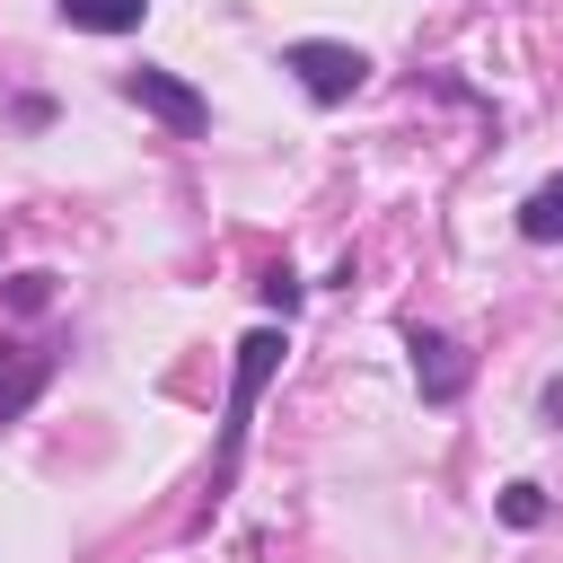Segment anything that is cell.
I'll list each match as a JSON object with an SVG mask.
<instances>
[{"label":"cell","mask_w":563,"mask_h":563,"mask_svg":"<svg viewBox=\"0 0 563 563\" xmlns=\"http://www.w3.org/2000/svg\"><path fill=\"white\" fill-rule=\"evenodd\" d=\"M413 378H422V396H431V405H457V396H466V343H457V334H422V325H413Z\"/></svg>","instance_id":"cell-4"},{"label":"cell","mask_w":563,"mask_h":563,"mask_svg":"<svg viewBox=\"0 0 563 563\" xmlns=\"http://www.w3.org/2000/svg\"><path fill=\"white\" fill-rule=\"evenodd\" d=\"M44 378H53V352H0V422H18Z\"/></svg>","instance_id":"cell-5"},{"label":"cell","mask_w":563,"mask_h":563,"mask_svg":"<svg viewBox=\"0 0 563 563\" xmlns=\"http://www.w3.org/2000/svg\"><path fill=\"white\" fill-rule=\"evenodd\" d=\"M264 299L290 317V308H299V273H264Z\"/></svg>","instance_id":"cell-10"},{"label":"cell","mask_w":563,"mask_h":563,"mask_svg":"<svg viewBox=\"0 0 563 563\" xmlns=\"http://www.w3.org/2000/svg\"><path fill=\"white\" fill-rule=\"evenodd\" d=\"M44 299H53V273H18L9 282V308H44Z\"/></svg>","instance_id":"cell-9"},{"label":"cell","mask_w":563,"mask_h":563,"mask_svg":"<svg viewBox=\"0 0 563 563\" xmlns=\"http://www.w3.org/2000/svg\"><path fill=\"white\" fill-rule=\"evenodd\" d=\"M282 325H255L246 343H238V369H229V422H220V466H211V493H229V475H238V449H246V413H255V396H264V378L282 369Z\"/></svg>","instance_id":"cell-1"},{"label":"cell","mask_w":563,"mask_h":563,"mask_svg":"<svg viewBox=\"0 0 563 563\" xmlns=\"http://www.w3.org/2000/svg\"><path fill=\"white\" fill-rule=\"evenodd\" d=\"M282 70H299V88H308L317 106H343V97L369 79V53H361V44H325V35H308V44L282 53Z\"/></svg>","instance_id":"cell-2"},{"label":"cell","mask_w":563,"mask_h":563,"mask_svg":"<svg viewBox=\"0 0 563 563\" xmlns=\"http://www.w3.org/2000/svg\"><path fill=\"white\" fill-rule=\"evenodd\" d=\"M62 18L88 26V35H132L150 18V0H62Z\"/></svg>","instance_id":"cell-6"},{"label":"cell","mask_w":563,"mask_h":563,"mask_svg":"<svg viewBox=\"0 0 563 563\" xmlns=\"http://www.w3.org/2000/svg\"><path fill=\"white\" fill-rule=\"evenodd\" d=\"M519 238H528V246H563V176H545V185L519 202Z\"/></svg>","instance_id":"cell-7"},{"label":"cell","mask_w":563,"mask_h":563,"mask_svg":"<svg viewBox=\"0 0 563 563\" xmlns=\"http://www.w3.org/2000/svg\"><path fill=\"white\" fill-rule=\"evenodd\" d=\"M501 519H510V528H537V519H545V493H537V484H510V493H501Z\"/></svg>","instance_id":"cell-8"},{"label":"cell","mask_w":563,"mask_h":563,"mask_svg":"<svg viewBox=\"0 0 563 563\" xmlns=\"http://www.w3.org/2000/svg\"><path fill=\"white\" fill-rule=\"evenodd\" d=\"M123 97H132V106H150V114H158L167 132H202V123H211V106H202V97H194V88H185L176 70H158V62L123 70Z\"/></svg>","instance_id":"cell-3"}]
</instances>
